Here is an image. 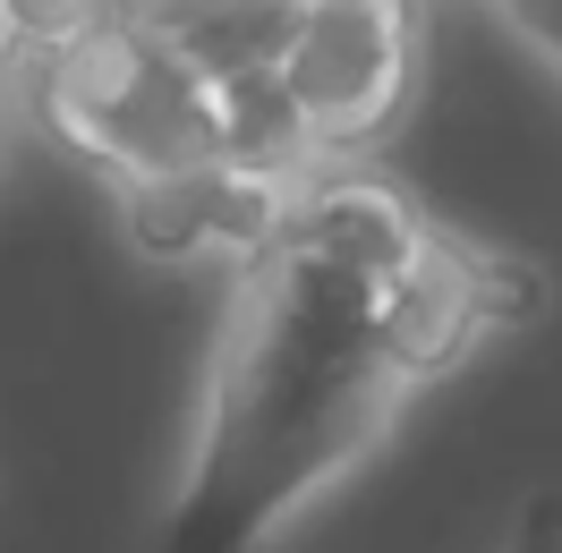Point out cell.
Masks as SVG:
<instances>
[{
  "label": "cell",
  "instance_id": "obj_1",
  "mask_svg": "<svg viewBox=\"0 0 562 553\" xmlns=\"http://www.w3.org/2000/svg\"><path fill=\"white\" fill-rule=\"evenodd\" d=\"M384 281L392 273H367L299 222L247 264L213 341L205 426L162 519V553H256L307 494L375 451L409 392Z\"/></svg>",
  "mask_w": 562,
  "mask_h": 553
},
{
  "label": "cell",
  "instance_id": "obj_2",
  "mask_svg": "<svg viewBox=\"0 0 562 553\" xmlns=\"http://www.w3.org/2000/svg\"><path fill=\"white\" fill-rule=\"evenodd\" d=\"M52 120L60 137L103 154L137 179H179L222 162L213 86L154 26H103L94 43L60 52L52 69Z\"/></svg>",
  "mask_w": 562,
  "mask_h": 553
},
{
  "label": "cell",
  "instance_id": "obj_3",
  "mask_svg": "<svg viewBox=\"0 0 562 553\" xmlns=\"http://www.w3.org/2000/svg\"><path fill=\"white\" fill-rule=\"evenodd\" d=\"M273 69L307 120V137L384 128L409 86V0H299Z\"/></svg>",
  "mask_w": 562,
  "mask_h": 553
},
{
  "label": "cell",
  "instance_id": "obj_4",
  "mask_svg": "<svg viewBox=\"0 0 562 553\" xmlns=\"http://www.w3.org/2000/svg\"><path fill=\"white\" fill-rule=\"evenodd\" d=\"M137 9H145V26L213 86V77H239V69H273L299 0H137Z\"/></svg>",
  "mask_w": 562,
  "mask_h": 553
},
{
  "label": "cell",
  "instance_id": "obj_5",
  "mask_svg": "<svg viewBox=\"0 0 562 553\" xmlns=\"http://www.w3.org/2000/svg\"><path fill=\"white\" fill-rule=\"evenodd\" d=\"M213 128H222V171H273L307 145V120L290 103L281 69L213 77Z\"/></svg>",
  "mask_w": 562,
  "mask_h": 553
},
{
  "label": "cell",
  "instance_id": "obj_6",
  "mask_svg": "<svg viewBox=\"0 0 562 553\" xmlns=\"http://www.w3.org/2000/svg\"><path fill=\"white\" fill-rule=\"evenodd\" d=\"M9 18H18V35L26 43H52V52H77V43H94L111 18V0H9Z\"/></svg>",
  "mask_w": 562,
  "mask_h": 553
},
{
  "label": "cell",
  "instance_id": "obj_7",
  "mask_svg": "<svg viewBox=\"0 0 562 553\" xmlns=\"http://www.w3.org/2000/svg\"><path fill=\"white\" fill-rule=\"evenodd\" d=\"M503 18H512L537 52H554V60H562V0H503Z\"/></svg>",
  "mask_w": 562,
  "mask_h": 553
},
{
  "label": "cell",
  "instance_id": "obj_8",
  "mask_svg": "<svg viewBox=\"0 0 562 553\" xmlns=\"http://www.w3.org/2000/svg\"><path fill=\"white\" fill-rule=\"evenodd\" d=\"M18 43H26V35H18V18H9V0H0V60H9Z\"/></svg>",
  "mask_w": 562,
  "mask_h": 553
}]
</instances>
